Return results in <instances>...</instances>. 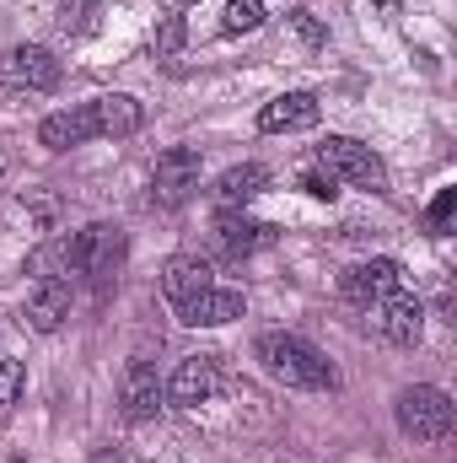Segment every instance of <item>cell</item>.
<instances>
[{"instance_id": "cell-21", "label": "cell", "mask_w": 457, "mask_h": 463, "mask_svg": "<svg viewBox=\"0 0 457 463\" xmlns=\"http://www.w3.org/2000/svg\"><path fill=\"white\" fill-rule=\"evenodd\" d=\"M22 388H27V372H22V361L0 355V404H16V399H22Z\"/></svg>"}, {"instance_id": "cell-19", "label": "cell", "mask_w": 457, "mask_h": 463, "mask_svg": "<svg viewBox=\"0 0 457 463\" xmlns=\"http://www.w3.org/2000/svg\"><path fill=\"white\" fill-rule=\"evenodd\" d=\"M27 269H33L38 280H65V275H76V242H70V232H65V237H49L43 248H33Z\"/></svg>"}, {"instance_id": "cell-28", "label": "cell", "mask_w": 457, "mask_h": 463, "mask_svg": "<svg viewBox=\"0 0 457 463\" xmlns=\"http://www.w3.org/2000/svg\"><path fill=\"white\" fill-rule=\"evenodd\" d=\"M11 463H27V458H11Z\"/></svg>"}, {"instance_id": "cell-6", "label": "cell", "mask_w": 457, "mask_h": 463, "mask_svg": "<svg viewBox=\"0 0 457 463\" xmlns=\"http://www.w3.org/2000/svg\"><path fill=\"white\" fill-rule=\"evenodd\" d=\"M60 76L65 71H60L54 49H43V43H16L0 54V87H11V92H54Z\"/></svg>"}, {"instance_id": "cell-25", "label": "cell", "mask_w": 457, "mask_h": 463, "mask_svg": "<svg viewBox=\"0 0 457 463\" xmlns=\"http://www.w3.org/2000/svg\"><path fill=\"white\" fill-rule=\"evenodd\" d=\"M302 189H307L312 200H334V194H340V189H334V178H323V173H307V178H302Z\"/></svg>"}, {"instance_id": "cell-9", "label": "cell", "mask_w": 457, "mask_h": 463, "mask_svg": "<svg viewBox=\"0 0 457 463\" xmlns=\"http://www.w3.org/2000/svg\"><path fill=\"white\" fill-rule=\"evenodd\" d=\"M393 291H404L398 259H360V264H350L340 275V297L355 302V307H371V302H382V297H393Z\"/></svg>"}, {"instance_id": "cell-23", "label": "cell", "mask_w": 457, "mask_h": 463, "mask_svg": "<svg viewBox=\"0 0 457 463\" xmlns=\"http://www.w3.org/2000/svg\"><path fill=\"white\" fill-rule=\"evenodd\" d=\"M183 43H189V27H183V16H167V22L156 27V54L167 60V54H178Z\"/></svg>"}, {"instance_id": "cell-27", "label": "cell", "mask_w": 457, "mask_h": 463, "mask_svg": "<svg viewBox=\"0 0 457 463\" xmlns=\"http://www.w3.org/2000/svg\"><path fill=\"white\" fill-rule=\"evenodd\" d=\"M173 5H194V0H173Z\"/></svg>"}, {"instance_id": "cell-18", "label": "cell", "mask_w": 457, "mask_h": 463, "mask_svg": "<svg viewBox=\"0 0 457 463\" xmlns=\"http://www.w3.org/2000/svg\"><path fill=\"white\" fill-rule=\"evenodd\" d=\"M92 103H98V129H103V135H114V140L135 135V129L145 124L140 98H129V92H108V98H92Z\"/></svg>"}, {"instance_id": "cell-16", "label": "cell", "mask_w": 457, "mask_h": 463, "mask_svg": "<svg viewBox=\"0 0 457 463\" xmlns=\"http://www.w3.org/2000/svg\"><path fill=\"white\" fill-rule=\"evenodd\" d=\"M210 275H216V269H210V259H200V253H178V259H167V264H162V297L178 307V302L200 297L205 286H216Z\"/></svg>"}, {"instance_id": "cell-2", "label": "cell", "mask_w": 457, "mask_h": 463, "mask_svg": "<svg viewBox=\"0 0 457 463\" xmlns=\"http://www.w3.org/2000/svg\"><path fill=\"white\" fill-rule=\"evenodd\" d=\"M318 167L334 178V184H350V189H371V194H387V167L371 146H360L355 135H329L318 146Z\"/></svg>"}, {"instance_id": "cell-10", "label": "cell", "mask_w": 457, "mask_h": 463, "mask_svg": "<svg viewBox=\"0 0 457 463\" xmlns=\"http://www.w3.org/2000/svg\"><path fill=\"white\" fill-rule=\"evenodd\" d=\"M366 313H371V329L382 340H393V345H420V335H425V307L409 291H393V297L371 302Z\"/></svg>"}, {"instance_id": "cell-1", "label": "cell", "mask_w": 457, "mask_h": 463, "mask_svg": "<svg viewBox=\"0 0 457 463\" xmlns=\"http://www.w3.org/2000/svg\"><path fill=\"white\" fill-rule=\"evenodd\" d=\"M258 366L275 377V383H285V388H334V366H329V355L318 345H307L302 335H258Z\"/></svg>"}, {"instance_id": "cell-20", "label": "cell", "mask_w": 457, "mask_h": 463, "mask_svg": "<svg viewBox=\"0 0 457 463\" xmlns=\"http://www.w3.org/2000/svg\"><path fill=\"white\" fill-rule=\"evenodd\" d=\"M221 27H227V33H253V27H264V0H231L227 16H221Z\"/></svg>"}, {"instance_id": "cell-7", "label": "cell", "mask_w": 457, "mask_h": 463, "mask_svg": "<svg viewBox=\"0 0 457 463\" xmlns=\"http://www.w3.org/2000/svg\"><path fill=\"white\" fill-rule=\"evenodd\" d=\"M221 393V355L216 350H200V355H183L173 383H167V404L173 410H200Z\"/></svg>"}, {"instance_id": "cell-17", "label": "cell", "mask_w": 457, "mask_h": 463, "mask_svg": "<svg viewBox=\"0 0 457 463\" xmlns=\"http://www.w3.org/2000/svg\"><path fill=\"white\" fill-rule=\"evenodd\" d=\"M269 189V167H258V162H237V167H227L221 178H216V205L221 211H242V205H253L258 194Z\"/></svg>"}, {"instance_id": "cell-26", "label": "cell", "mask_w": 457, "mask_h": 463, "mask_svg": "<svg viewBox=\"0 0 457 463\" xmlns=\"http://www.w3.org/2000/svg\"><path fill=\"white\" fill-rule=\"evenodd\" d=\"M377 5H382V11H398V0H377Z\"/></svg>"}, {"instance_id": "cell-3", "label": "cell", "mask_w": 457, "mask_h": 463, "mask_svg": "<svg viewBox=\"0 0 457 463\" xmlns=\"http://www.w3.org/2000/svg\"><path fill=\"white\" fill-rule=\"evenodd\" d=\"M70 242H76V275H87L92 280V291L98 297H108L118 286V269H124V232L108 227V222H92V227L70 232Z\"/></svg>"}, {"instance_id": "cell-12", "label": "cell", "mask_w": 457, "mask_h": 463, "mask_svg": "<svg viewBox=\"0 0 457 463\" xmlns=\"http://www.w3.org/2000/svg\"><path fill=\"white\" fill-rule=\"evenodd\" d=\"M242 313H247V302L231 286H205L200 297L178 302V324H189V329H221V324L242 318Z\"/></svg>"}, {"instance_id": "cell-13", "label": "cell", "mask_w": 457, "mask_h": 463, "mask_svg": "<svg viewBox=\"0 0 457 463\" xmlns=\"http://www.w3.org/2000/svg\"><path fill=\"white\" fill-rule=\"evenodd\" d=\"M103 129H98V103H76V109H60V114H49L38 124V146H49V151H70V146H87V140H98Z\"/></svg>"}, {"instance_id": "cell-5", "label": "cell", "mask_w": 457, "mask_h": 463, "mask_svg": "<svg viewBox=\"0 0 457 463\" xmlns=\"http://www.w3.org/2000/svg\"><path fill=\"white\" fill-rule=\"evenodd\" d=\"M194 189H200V151L194 146H167L151 167V205L178 211V205L194 200Z\"/></svg>"}, {"instance_id": "cell-4", "label": "cell", "mask_w": 457, "mask_h": 463, "mask_svg": "<svg viewBox=\"0 0 457 463\" xmlns=\"http://www.w3.org/2000/svg\"><path fill=\"white\" fill-rule=\"evenodd\" d=\"M452 420H457L452 399L436 383H415V388L398 393V426H404V437H415V442H447Z\"/></svg>"}, {"instance_id": "cell-11", "label": "cell", "mask_w": 457, "mask_h": 463, "mask_svg": "<svg viewBox=\"0 0 457 463\" xmlns=\"http://www.w3.org/2000/svg\"><path fill=\"white\" fill-rule=\"evenodd\" d=\"M210 242H216L221 259H253V253L275 248V227L247 222L242 211H221V216H216V232H210Z\"/></svg>"}, {"instance_id": "cell-24", "label": "cell", "mask_w": 457, "mask_h": 463, "mask_svg": "<svg viewBox=\"0 0 457 463\" xmlns=\"http://www.w3.org/2000/svg\"><path fill=\"white\" fill-rule=\"evenodd\" d=\"M452 211H457V189H442V194L431 200V216H425L436 237H442V232H452Z\"/></svg>"}, {"instance_id": "cell-15", "label": "cell", "mask_w": 457, "mask_h": 463, "mask_svg": "<svg viewBox=\"0 0 457 463\" xmlns=\"http://www.w3.org/2000/svg\"><path fill=\"white\" fill-rule=\"evenodd\" d=\"M65 318H70V280H38V291L22 307V324L33 335H54Z\"/></svg>"}, {"instance_id": "cell-14", "label": "cell", "mask_w": 457, "mask_h": 463, "mask_svg": "<svg viewBox=\"0 0 457 463\" xmlns=\"http://www.w3.org/2000/svg\"><path fill=\"white\" fill-rule=\"evenodd\" d=\"M318 118H323V103L312 92H280L275 103H264L258 129L264 135H291V129H312Z\"/></svg>"}, {"instance_id": "cell-22", "label": "cell", "mask_w": 457, "mask_h": 463, "mask_svg": "<svg viewBox=\"0 0 457 463\" xmlns=\"http://www.w3.org/2000/svg\"><path fill=\"white\" fill-rule=\"evenodd\" d=\"M291 27H296V38H302L307 49H323V43H329V27H323L312 11H291Z\"/></svg>"}, {"instance_id": "cell-8", "label": "cell", "mask_w": 457, "mask_h": 463, "mask_svg": "<svg viewBox=\"0 0 457 463\" xmlns=\"http://www.w3.org/2000/svg\"><path fill=\"white\" fill-rule=\"evenodd\" d=\"M162 410H167V383L156 377L151 361H129L124 377H118V415L135 420V426H145V420H156Z\"/></svg>"}]
</instances>
